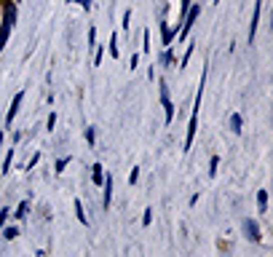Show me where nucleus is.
Here are the masks:
<instances>
[{
  "instance_id": "1",
  "label": "nucleus",
  "mask_w": 273,
  "mask_h": 257,
  "mask_svg": "<svg viewBox=\"0 0 273 257\" xmlns=\"http://www.w3.org/2000/svg\"><path fill=\"white\" fill-rule=\"evenodd\" d=\"M17 17H19L17 3H6V9L0 11V54H3L6 43H9V38H11V30H14V25H17Z\"/></svg>"
},
{
  "instance_id": "2",
  "label": "nucleus",
  "mask_w": 273,
  "mask_h": 257,
  "mask_svg": "<svg viewBox=\"0 0 273 257\" xmlns=\"http://www.w3.org/2000/svg\"><path fill=\"white\" fill-rule=\"evenodd\" d=\"M260 11H262V0H254V11H252V25H249V46L254 43L257 38V25H260Z\"/></svg>"
},
{
  "instance_id": "3",
  "label": "nucleus",
  "mask_w": 273,
  "mask_h": 257,
  "mask_svg": "<svg viewBox=\"0 0 273 257\" xmlns=\"http://www.w3.org/2000/svg\"><path fill=\"white\" fill-rule=\"evenodd\" d=\"M241 228H244V236H246L249 241H254V244L262 238V236H260V225H257V222L252 220V217H246V220L241 222Z\"/></svg>"
},
{
  "instance_id": "4",
  "label": "nucleus",
  "mask_w": 273,
  "mask_h": 257,
  "mask_svg": "<svg viewBox=\"0 0 273 257\" xmlns=\"http://www.w3.org/2000/svg\"><path fill=\"white\" fill-rule=\"evenodd\" d=\"M22 102H25V91H17V97L11 99V107H9V115H6V126H11L14 118H17V113H19V107Z\"/></svg>"
},
{
  "instance_id": "5",
  "label": "nucleus",
  "mask_w": 273,
  "mask_h": 257,
  "mask_svg": "<svg viewBox=\"0 0 273 257\" xmlns=\"http://www.w3.org/2000/svg\"><path fill=\"white\" fill-rule=\"evenodd\" d=\"M177 33H179V27H169L166 22H161V41H163V49H169V46L174 43Z\"/></svg>"
},
{
  "instance_id": "6",
  "label": "nucleus",
  "mask_w": 273,
  "mask_h": 257,
  "mask_svg": "<svg viewBox=\"0 0 273 257\" xmlns=\"http://www.w3.org/2000/svg\"><path fill=\"white\" fill-rule=\"evenodd\" d=\"M91 182L97 185V188H102V182H105V169H102V163H94V166H91Z\"/></svg>"
},
{
  "instance_id": "7",
  "label": "nucleus",
  "mask_w": 273,
  "mask_h": 257,
  "mask_svg": "<svg viewBox=\"0 0 273 257\" xmlns=\"http://www.w3.org/2000/svg\"><path fill=\"white\" fill-rule=\"evenodd\" d=\"M257 212L260 214H268V190H257Z\"/></svg>"
},
{
  "instance_id": "8",
  "label": "nucleus",
  "mask_w": 273,
  "mask_h": 257,
  "mask_svg": "<svg viewBox=\"0 0 273 257\" xmlns=\"http://www.w3.org/2000/svg\"><path fill=\"white\" fill-rule=\"evenodd\" d=\"M110 201H113V177H110V174H105V196H102L105 209L110 206Z\"/></svg>"
},
{
  "instance_id": "9",
  "label": "nucleus",
  "mask_w": 273,
  "mask_h": 257,
  "mask_svg": "<svg viewBox=\"0 0 273 257\" xmlns=\"http://www.w3.org/2000/svg\"><path fill=\"white\" fill-rule=\"evenodd\" d=\"M73 206H75V217H78V222H81V225H89V217H86V212H83L81 198H75V201H73Z\"/></svg>"
},
{
  "instance_id": "10",
  "label": "nucleus",
  "mask_w": 273,
  "mask_h": 257,
  "mask_svg": "<svg viewBox=\"0 0 273 257\" xmlns=\"http://www.w3.org/2000/svg\"><path fill=\"white\" fill-rule=\"evenodd\" d=\"M14 155H17V145H14V150H9V153H6V158H3V171H0V174H9V171H11V163H14Z\"/></svg>"
},
{
  "instance_id": "11",
  "label": "nucleus",
  "mask_w": 273,
  "mask_h": 257,
  "mask_svg": "<svg viewBox=\"0 0 273 257\" xmlns=\"http://www.w3.org/2000/svg\"><path fill=\"white\" fill-rule=\"evenodd\" d=\"M27 212H30V201L25 198V201H19L17 214H14V217H17V222H22V220H25V217H27Z\"/></svg>"
},
{
  "instance_id": "12",
  "label": "nucleus",
  "mask_w": 273,
  "mask_h": 257,
  "mask_svg": "<svg viewBox=\"0 0 273 257\" xmlns=\"http://www.w3.org/2000/svg\"><path fill=\"white\" fill-rule=\"evenodd\" d=\"M107 51H110V57H113V59H118V57H121V51H118V33H113V35H110V46H107Z\"/></svg>"
},
{
  "instance_id": "13",
  "label": "nucleus",
  "mask_w": 273,
  "mask_h": 257,
  "mask_svg": "<svg viewBox=\"0 0 273 257\" xmlns=\"http://www.w3.org/2000/svg\"><path fill=\"white\" fill-rule=\"evenodd\" d=\"M241 126H244L241 115L238 113H230V131H233V134H241Z\"/></svg>"
},
{
  "instance_id": "14",
  "label": "nucleus",
  "mask_w": 273,
  "mask_h": 257,
  "mask_svg": "<svg viewBox=\"0 0 273 257\" xmlns=\"http://www.w3.org/2000/svg\"><path fill=\"white\" fill-rule=\"evenodd\" d=\"M161 105H163V110H166V123H171V118H174V105H171V97L161 99Z\"/></svg>"
},
{
  "instance_id": "15",
  "label": "nucleus",
  "mask_w": 273,
  "mask_h": 257,
  "mask_svg": "<svg viewBox=\"0 0 273 257\" xmlns=\"http://www.w3.org/2000/svg\"><path fill=\"white\" fill-rule=\"evenodd\" d=\"M171 62H174V51H171V46H169V49H163V54H161V65L169 67Z\"/></svg>"
},
{
  "instance_id": "16",
  "label": "nucleus",
  "mask_w": 273,
  "mask_h": 257,
  "mask_svg": "<svg viewBox=\"0 0 273 257\" xmlns=\"http://www.w3.org/2000/svg\"><path fill=\"white\" fill-rule=\"evenodd\" d=\"M0 233H3V236L9 238V241H14V238L19 236V228H17V225H9V228H3V230H0Z\"/></svg>"
},
{
  "instance_id": "17",
  "label": "nucleus",
  "mask_w": 273,
  "mask_h": 257,
  "mask_svg": "<svg viewBox=\"0 0 273 257\" xmlns=\"http://www.w3.org/2000/svg\"><path fill=\"white\" fill-rule=\"evenodd\" d=\"M9 217H11V206H3V209H0V230L6 228V222H9Z\"/></svg>"
},
{
  "instance_id": "18",
  "label": "nucleus",
  "mask_w": 273,
  "mask_h": 257,
  "mask_svg": "<svg viewBox=\"0 0 273 257\" xmlns=\"http://www.w3.org/2000/svg\"><path fill=\"white\" fill-rule=\"evenodd\" d=\"M86 142H89L91 147L97 145V129H94V126H89V129H86Z\"/></svg>"
},
{
  "instance_id": "19",
  "label": "nucleus",
  "mask_w": 273,
  "mask_h": 257,
  "mask_svg": "<svg viewBox=\"0 0 273 257\" xmlns=\"http://www.w3.org/2000/svg\"><path fill=\"white\" fill-rule=\"evenodd\" d=\"M217 166H220V155H212V161H209V177L217 174Z\"/></svg>"
},
{
  "instance_id": "20",
  "label": "nucleus",
  "mask_w": 273,
  "mask_h": 257,
  "mask_svg": "<svg viewBox=\"0 0 273 257\" xmlns=\"http://www.w3.org/2000/svg\"><path fill=\"white\" fill-rule=\"evenodd\" d=\"M67 163H70V158H59L57 163H54V171H57V174H62V171L67 169Z\"/></svg>"
},
{
  "instance_id": "21",
  "label": "nucleus",
  "mask_w": 273,
  "mask_h": 257,
  "mask_svg": "<svg viewBox=\"0 0 273 257\" xmlns=\"http://www.w3.org/2000/svg\"><path fill=\"white\" fill-rule=\"evenodd\" d=\"M89 49H97V27H89Z\"/></svg>"
},
{
  "instance_id": "22",
  "label": "nucleus",
  "mask_w": 273,
  "mask_h": 257,
  "mask_svg": "<svg viewBox=\"0 0 273 257\" xmlns=\"http://www.w3.org/2000/svg\"><path fill=\"white\" fill-rule=\"evenodd\" d=\"M102 57H105V46H97V57H94V67L102 65Z\"/></svg>"
},
{
  "instance_id": "23",
  "label": "nucleus",
  "mask_w": 273,
  "mask_h": 257,
  "mask_svg": "<svg viewBox=\"0 0 273 257\" xmlns=\"http://www.w3.org/2000/svg\"><path fill=\"white\" fill-rule=\"evenodd\" d=\"M139 171H142L139 166H134V169H131V174H129V182H131V185H137V182H139Z\"/></svg>"
},
{
  "instance_id": "24",
  "label": "nucleus",
  "mask_w": 273,
  "mask_h": 257,
  "mask_svg": "<svg viewBox=\"0 0 273 257\" xmlns=\"http://www.w3.org/2000/svg\"><path fill=\"white\" fill-rule=\"evenodd\" d=\"M38 161H41V153H35L33 158L27 161V166H25V169H27V171H30V169H35V166H38Z\"/></svg>"
},
{
  "instance_id": "25",
  "label": "nucleus",
  "mask_w": 273,
  "mask_h": 257,
  "mask_svg": "<svg viewBox=\"0 0 273 257\" xmlns=\"http://www.w3.org/2000/svg\"><path fill=\"white\" fill-rule=\"evenodd\" d=\"M150 222H153V209H145V214H142V225L147 228Z\"/></svg>"
},
{
  "instance_id": "26",
  "label": "nucleus",
  "mask_w": 273,
  "mask_h": 257,
  "mask_svg": "<svg viewBox=\"0 0 273 257\" xmlns=\"http://www.w3.org/2000/svg\"><path fill=\"white\" fill-rule=\"evenodd\" d=\"M54 126H57V113H51L49 121H46V129H49V131H54Z\"/></svg>"
},
{
  "instance_id": "27",
  "label": "nucleus",
  "mask_w": 273,
  "mask_h": 257,
  "mask_svg": "<svg viewBox=\"0 0 273 257\" xmlns=\"http://www.w3.org/2000/svg\"><path fill=\"white\" fill-rule=\"evenodd\" d=\"M190 54H193V46H188V51H185V57H182V65H179V67H188V62H190Z\"/></svg>"
},
{
  "instance_id": "28",
  "label": "nucleus",
  "mask_w": 273,
  "mask_h": 257,
  "mask_svg": "<svg viewBox=\"0 0 273 257\" xmlns=\"http://www.w3.org/2000/svg\"><path fill=\"white\" fill-rule=\"evenodd\" d=\"M73 3H81L83 11H91V0H73Z\"/></svg>"
},
{
  "instance_id": "29",
  "label": "nucleus",
  "mask_w": 273,
  "mask_h": 257,
  "mask_svg": "<svg viewBox=\"0 0 273 257\" xmlns=\"http://www.w3.org/2000/svg\"><path fill=\"white\" fill-rule=\"evenodd\" d=\"M129 19H131V11H123V33L129 30Z\"/></svg>"
},
{
  "instance_id": "30",
  "label": "nucleus",
  "mask_w": 273,
  "mask_h": 257,
  "mask_svg": "<svg viewBox=\"0 0 273 257\" xmlns=\"http://www.w3.org/2000/svg\"><path fill=\"white\" fill-rule=\"evenodd\" d=\"M137 65H139V54H134V57H131V59H129V67H131V70H134Z\"/></svg>"
},
{
  "instance_id": "31",
  "label": "nucleus",
  "mask_w": 273,
  "mask_h": 257,
  "mask_svg": "<svg viewBox=\"0 0 273 257\" xmlns=\"http://www.w3.org/2000/svg\"><path fill=\"white\" fill-rule=\"evenodd\" d=\"M214 3H220V0H214Z\"/></svg>"
}]
</instances>
